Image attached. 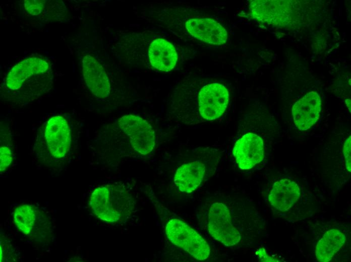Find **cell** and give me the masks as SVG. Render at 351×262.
Returning a JSON list of instances; mask_svg holds the SVG:
<instances>
[{"instance_id": "9c48e42d", "label": "cell", "mask_w": 351, "mask_h": 262, "mask_svg": "<svg viewBox=\"0 0 351 262\" xmlns=\"http://www.w3.org/2000/svg\"><path fill=\"white\" fill-rule=\"evenodd\" d=\"M210 163V160L202 158L180 166L174 176V183L179 190L186 193L195 190L206 176Z\"/></svg>"}, {"instance_id": "5bb4252c", "label": "cell", "mask_w": 351, "mask_h": 262, "mask_svg": "<svg viewBox=\"0 0 351 262\" xmlns=\"http://www.w3.org/2000/svg\"><path fill=\"white\" fill-rule=\"evenodd\" d=\"M148 57L151 65L162 72L172 70L178 60V54L173 45L162 38L156 39L151 43Z\"/></svg>"}, {"instance_id": "44dd1931", "label": "cell", "mask_w": 351, "mask_h": 262, "mask_svg": "<svg viewBox=\"0 0 351 262\" xmlns=\"http://www.w3.org/2000/svg\"><path fill=\"white\" fill-rule=\"evenodd\" d=\"M345 102L346 107L348 108L349 112H350V100L349 99H347L345 100Z\"/></svg>"}, {"instance_id": "4fadbf2b", "label": "cell", "mask_w": 351, "mask_h": 262, "mask_svg": "<svg viewBox=\"0 0 351 262\" xmlns=\"http://www.w3.org/2000/svg\"><path fill=\"white\" fill-rule=\"evenodd\" d=\"M300 196L301 189L298 184L284 178L274 183L268 199L274 209L280 212H286L294 206Z\"/></svg>"}, {"instance_id": "5b68a950", "label": "cell", "mask_w": 351, "mask_h": 262, "mask_svg": "<svg viewBox=\"0 0 351 262\" xmlns=\"http://www.w3.org/2000/svg\"><path fill=\"white\" fill-rule=\"evenodd\" d=\"M165 233L174 245L184 249L195 259H208L211 249L206 240L185 222L176 218L170 220L165 226Z\"/></svg>"}, {"instance_id": "9a60e30c", "label": "cell", "mask_w": 351, "mask_h": 262, "mask_svg": "<svg viewBox=\"0 0 351 262\" xmlns=\"http://www.w3.org/2000/svg\"><path fill=\"white\" fill-rule=\"evenodd\" d=\"M345 240V235L340 230L332 229L327 231L317 243L315 250L316 258L321 262L330 261Z\"/></svg>"}, {"instance_id": "7c38bea8", "label": "cell", "mask_w": 351, "mask_h": 262, "mask_svg": "<svg viewBox=\"0 0 351 262\" xmlns=\"http://www.w3.org/2000/svg\"><path fill=\"white\" fill-rule=\"evenodd\" d=\"M185 26L192 36L207 43L221 45L227 41L226 30L213 19H191L187 21Z\"/></svg>"}, {"instance_id": "30bf717a", "label": "cell", "mask_w": 351, "mask_h": 262, "mask_svg": "<svg viewBox=\"0 0 351 262\" xmlns=\"http://www.w3.org/2000/svg\"><path fill=\"white\" fill-rule=\"evenodd\" d=\"M321 110V100L318 93L311 91L296 101L291 113L296 126L307 130L318 121Z\"/></svg>"}, {"instance_id": "277c9868", "label": "cell", "mask_w": 351, "mask_h": 262, "mask_svg": "<svg viewBox=\"0 0 351 262\" xmlns=\"http://www.w3.org/2000/svg\"><path fill=\"white\" fill-rule=\"evenodd\" d=\"M195 96L196 107L186 124H197L218 118L224 112L229 101L227 88L218 83L201 86Z\"/></svg>"}, {"instance_id": "3957f363", "label": "cell", "mask_w": 351, "mask_h": 262, "mask_svg": "<svg viewBox=\"0 0 351 262\" xmlns=\"http://www.w3.org/2000/svg\"><path fill=\"white\" fill-rule=\"evenodd\" d=\"M89 204L98 218L106 222L115 223L131 215L135 201L123 185L111 184L95 188L90 196Z\"/></svg>"}, {"instance_id": "e0dca14e", "label": "cell", "mask_w": 351, "mask_h": 262, "mask_svg": "<svg viewBox=\"0 0 351 262\" xmlns=\"http://www.w3.org/2000/svg\"><path fill=\"white\" fill-rule=\"evenodd\" d=\"M24 6L26 11L31 15L38 16L42 14L45 8L46 1H25Z\"/></svg>"}, {"instance_id": "ffe728a7", "label": "cell", "mask_w": 351, "mask_h": 262, "mask_svg": "<svg viewBox=\"0 0 351 262\" xmlns=\"http://www.w3.org/2000/svg\"><path fill=\"white\" fill-rule=\"evenodd\" d=\"M256 254L258 255L260 261H279L274 257L269 255L265 249L263 248H261L258 249Z\"/></svg>"}, {"instance_id": "8fae6325", "label": "cell", "mask_w": 351, "mask_h": 262, "mask_svg": "<svg viewBox=\"0 0 351 262\" xmlns=\"http://www.w3.org/2000/svg\"><path fill=\"white\" fill-rule=\"evenodd\" d=\"M82 66L84 81L91 92L98 98L108 96L110 85L102 66L90 55L84 56Z\"/></svg>"}, {"instance_id": "ba28073f", "label": "cell", "mask_w": 351, "mask_h": 262, "mask_svg": "<svg viewBox=\"0 0 351 262\" xmlns=\"http://www.w3.org/2000/svg\"><path fill=\"white\" fill-rule=\"evenodd\" d=\"M263 139L257 134L249 132L236 142L232 155L239 167L242 170L252 168L264 158Z\"/></svg>"}, {"instance_id": "6da1fadb", "label": "cell", "mask_w": 351, "mask_h": 262, "mask_svg": "<svg viewBox=\"0 0 351 262\" xmlns=\"http://www.w3.org/2000/svg\"><path fill=\"white\" fill-rule=\"evenodd\" d=\"M231 195H212L200 208L198 218L203 228L214 239L232 247L242 243L253 232L255 219Z\"/></svg>"}, {"instance_id": "2e32d148", "label": "cell", "mask_w": 351, "mask_h": 262, "mask_svg": "<svg viewBox=\"0 0 351 262\" xmlns=\"http://www.w3.org/2000/svg\"><path fill=\"white\" fill-rule=\"evenodd\" d=\"M36 219V212L33 206L21 205L15 209L14 220L16 227L26 235L32 231Z\"/></svg>"}, {"instance_id": "8992f818", "label": "cell", "mask_w": 351, "mask_h": 262, "mask_svg": "<svg viewBox=\"0 0 351 262\" xmlns=\"http://www.w3.org/2000/svg\"><path fill=\"white\" fill-rule=\"evenodd\" d=\"M42 127L37 139H42L47 150L54 159L65 157L70 151L72 141L71 126L67 118L61 115L53 116Z\"/></svg>"}, {"instance_id": "7a4b0ae2", "label": "cell", "mask_w": 351, "mask_h": 262, "mask_svg": "<svg viewBox=\"0 0 351 262\" xmlns=\"http://www.w3.org/2000/svg\"><path fill=\"white\" fill-rule=\"evenodd\" d=\"M53 73L49 63L37 56L29 57L15 64L5 79L2 95L17 104L32 101L51 89Z\"/></svg>"}, {"instance_id": "52a82bcc", "label": "cell", "mask_w": 351, "mask_h": 262, "mask_svg": "<svg viewBox=\"0 0 351 262\" xmlns=\"http://www.w3.org/2000/svg\"><path fill=\"white\" fill-rule=\"evenodd\" d=\"M120 128L130 139L135 151L141 155L151 152L155 147V132L143 118L133 114L125 115L118 121Z\"/></svg>"}, {"instance_id": "ac0fdd59", "label": "cell", "mask_w": 351, "mask_h": 262, "mask_svg": "<svg viewBox=\"0 0 351 262\" xmlns=\"http://www.w3.org/2000/svg\"><path fill=\"white\" fill-rule=\"evenodd\" d=\"M13 160L12 152L10 148L1 146L0 148V170L1 173L5 171L10 165Z\"/></svg>"}, {"instance_id": "d6986e66", "label": "cell", "mask_w": 351, "mask_h": 262, "mask_svg": "<svg viewBox=\"0 0 351 262\" xmlns=\"http://www.w3.org/2000/svg\"><path fill=\"white\" fill-rule=\"evenodd\" d=\"M351 136L348 137L343 145V154L345 159V166L348 172L351 171Z\"/></svg>"}]
</instances>
